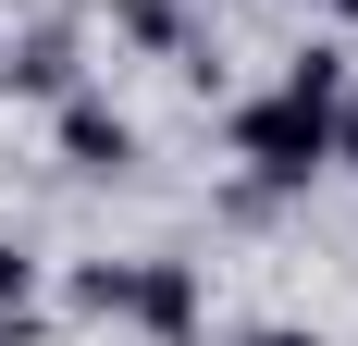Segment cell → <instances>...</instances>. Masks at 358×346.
Returning <instances> with one entry per match:
<instances>
[{"label":"cell","mask_w":358,"mask_h":346,"mask_svg":"<svg viewBox=\"0 0 358 346\" xmlns=\"http://www.w3.org/2000/svg\"><path fill=\"white\" fill-rule=\"evenodd\" d=\"M235 161H248L259 186H309V173L334 161V99H309V87L248 99V111H235Z\"/></svg>","instance_id":"1"},{"label":"cell","mask_w":358,"mask_h":346,"mask_svg":"<svg viewBox=\"0 0 358 346\" xmlns=\"http://www.w3.org/2000/svg\"><path fill=\"white\" fill-rule=\"evenodd\" d=\"M124 321L161 334V346H185L198 334V260H124Z\"/></svg>","instance_id":"2"},{"label":"cell","mask_w":358,"mask_h":346,"mask_svg":"<svg viewBox=\"0 0 358 346\" xmlns=\"http://www.w3.org/2000/svg\"><path fill=\"white\" fill-rule=\"evenodd\" d=\"M62 161L74 173H136V124L111 99H87V87H62Z\"/></svg>","instance_id":"3"},{"label":"cell","mask_w":358,"mask_h":346,"mask_svg":"<svg viewBox=\"0 0 358 346\" xmlns=\"http://www.w3.org/2000/svg\"><path fill=\"white\" fill-rule=\"evenodd\" d=\"M0 87H13V99H62V87H74V25H62V13L0 50Z\"/></svg>","instance_id":"4"},{"label":"cell","mask_w":358,"mask_h":346,"mask_svg":"<svg viewBox=\"0 0 358 346\" xmlns=\"http://www.w3.org/2000/svg\"><path fill=\"white\" fill-rule=\"evenodd\" d=\"M111 25H124V37H148V50H173V62L198 50V37H185V0H111Z\"/></svg>","instance_id":"5"},{"label":"cell","mask_w":358,"mask_h":346,"mask_svg":"<svg viewBox=\"0 0 358 346\" xmlns=\"http://www.w3.org/2000/svg\"><path fill=\"white\" fill-rule=\"evenodd\" d=\"M285 87H309V99H346V50H334V37H309V50L285 62Z\"/></svg>","instance_id":"6"},{"label":"cell","mask_w":358,"mask_h":346,"mask_svg":"<svg viewBox=\"0 0 358 346\" xmlns=\"http://www.w3.org/2000/svg\"><path fill=\"white\" fill-rule=\"evenodd\" d=\"M25 310H37V260L0 235V321H25Z\"/></svg>","instance_id":"7"},{"label":"cell","mask_w":358,"mask_h":346,"mask_svg":"<svg viewBox=\"0 0 358 346\" xmlns=\"http://www.w3.org/2000/svg\"><path fill=\"white\" fill-rule=\"evenodd\" d=\"M74 310H99V321H124V260H87V272H74Z\"/></svg>","instance_id":"8"},{"label":"cell","mask_w":358,"mask_h":346,"mask_svg":"<svg viewBox=\"0 0 358 346\" xmlns=\"http://www.w3.org/2000/svg\"><path fill=\"white\" fill-rule=\"evenodd\" d=\"M334 148H346V161H358V111H346V99H334Z\"/></svg>","instance_id":"9"},{"label":"cell","mask_w":358,"mask_h":346,"mask_svg":"<svg viewBox=\"0 0 358 346\" xmlns=\"http://www.w3.org/2000/svg\"><path fill=\"white\" fill-rule=\"evenodd\" d=\"M235 346H322V334H285V321H272V334H235Z\"/></svg>","instance_id":"10"},{"label":"cell","mask_w":358,"mask_h":346,"mask_svg":"<svg viewBox=\"0 0 358 346\" xmlns=\"http://www.w3.org/2000/svg\"><path fill=\"white\" fill-rule=\"evenodd\" d=\"M322 13H334V25H358V0H322Z\"/></svg>","instance_id":"11"},{"label":"cell","mask_w":358,"mask_h":346,"mask_svg":"<svg viewBox=\"0 0 358 346\" xmlns=\"http://www.w3.org/2000/svg\"><path fill=\"white\" fill-rule=\"evenodd\" d=\"M0 346H13V334H0Z\"/></svg>","instance_id":"12"}]
</instances>
